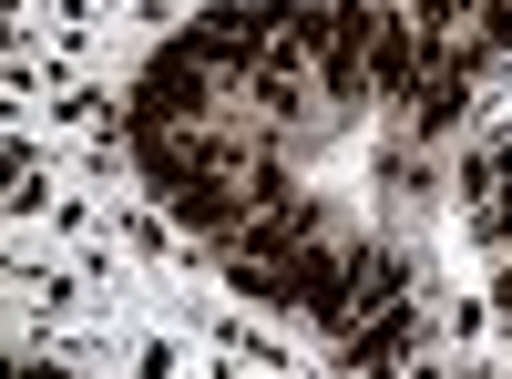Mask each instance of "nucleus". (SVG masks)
Masks as SVG:
<instances>
[{"mask_svg": "<svg viewBox=\"0 0 512 379\" xmlns=\"http://www.w3.org/2000/svg\"><path fill=\"white\" fill-rule=\"evenodd\" d=\"M461 93H472V62H461V52H441V41H420V72H410L400 123H410V134H441V123L461 113Z\"/></svg>", "mask_w": 512, "mask_h": 379, "instance_id": "1", "label": "nucleus"}, {"mask_svg": "<svg viewBox=\"0 0 512 379\" xmlns=\"http://www.w3.org/2000/svg\"><path fill=\"white\" fill-rule=\"evenodd\" d=\"M492 318H502V328H512V267H502V277H492Z\"/></svg>", "mask_w": 512, "mask_h": 379, "instance_id": "2", "label": "nucleus"}, {"mask_svg": "<svg viewBox=\"0 0 512 379\" xmlns=\"http://www.w3.org/2000/svg\"><path fill=\"white\" fill-rule=\"evenodd\" d=\"M11 379H62V369H52V359H21V369H11Z\"/></svg>", "mask_w": 512, "mask_h": 379, "instance_id": "3", "label": "nucleus"}]
</instances>
